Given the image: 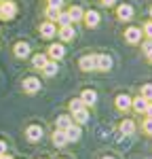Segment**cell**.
<instances>
[{"instance_id":"cell-1","label":"cell","mask_w":152,"mask_h":159,"mask_svg":"<svg viewBox=\"0 0 152 159\" xmlns=\"http://www.w3.org/2000/svg\"><path fill=\"white\" fill-rule=\"evenodd\" d=\"M17 15V4L11 0H2L0 2V19H13Z\"/></svg>"},{"instance_id":"cell-2","label":"cell","mask_w":152,"mask_h":159,"mask_svg":"<svg viewBox=\"0 0 152 159\" xmlns=\"http://www.w3.org/2000/svg\"><path fill=\"white\" fill-rule=\"evenodd\" d=\"M80 68H82L85 72L97 70V55H82V57H80Z\"/></svg>"},{"instance_id":"cell-3","label":"cell","mask_w":152,"mask_h":159,"mask_svg":"<svg viewBox=\"0 0 152 159\" xmlns=\"http://www.w3.org/2000/svg\"><path fill=\"white\" fill-rule=\"evenodd\" d=\"M82 17H85V25L87 28H95L99 24V13L97 11H87V13H82Z\"/></svg>"},{"instance_id":"cell-4","label":"cell","mask_w":152,"mask_h":159,"mask_svg":"<svg viewBox=\"0 0 152 159\" xmlns=\"http://www.w3.org/2000/svg\"><path fill=\"white\" fill-rule=\"evenodd\" d=\"M25 136H27V140L36 142V140L42 138V127H40V125H30V127H27V132H25Z\"/></svg>"},{"instance_id":"cell-5","label":"cell","mask_w":152,"mask_h":159,"mask_svg":"<svg viewBox=\"0 0 152 159\" xmlns=\"http://www.w3.org/2000/svg\"><path fill=\"white\" fill-rule=\"evenodd\" d=\"M125 38L131 45H135V43H139V38H141V30H139V28H127Z\"/></svg>"},{"instance_id":"cell-6","label":"cell","mask_w":152,"mask_h":159,"mask_svg":"<svg viewBox=\"0 0 152 159\" xmlns=\"http://www.w3.org/2000/svg\"><path fill=\"white\" fill-rule=\"evenodd\" d=\"M23 89H25V93H36L38 89H40V83H38V79H34V76L25 79V81H23Z\"/></svg>"},{"instance_id":"cell-7","label":"cell","mask_w":152,"mask_h":159,"mask_svg":"<svg viewBox=\"0 0 152 159\" xmlns=\"http://www.w3.org/2000/svg\"><path fill=\"white\" fill-rule=\"evenodd\" d=\"M110 68H112V57L110 55H97V70L108 72Z\"/></svg>"},{"instance_id":"cell-8","label":"cell","mask_w":152,"mask_h":159,"mask_svg":"<svg viewBox=\"0 0 152 159\" xmlns=\"http://www.w3.org/2000/svg\"><path fill=\"white\" fill-rule=\"evenodd\" d=\"M63 53H65V49H63V45H59V43H55V45H51V47H49V55H51L55 61L61 60Z\"/></svg>"},{"instance_id":"cell-9","label":"cell","mask_w":152,"mask_h":159,"mask_svg":"<svg viewBox=\"0 0 152 159\" xmlns=\"http://www.w3.org/2000/svg\"><path fill=\"white\" fill-rule=\"evenodd\" d=\"M116 15H118V19L127 21V19H131V15H133V9H131L129 4H120V7L116 9Z\"/></svg>"},{"instance_id":"cell-10","label":"cell","mask_w":152,"mask_h":159,"mask_svg":"<svg viewBox=\"0 0 152 159\" xmlns=\"http://www.w3.org/2000/svg\"><path fill=\"white\" fill-rule=\"evenodd\" d=\"M74 28H72V24L70 25H61V30H59V38H61V40H65V43H70V40H72V38H74Z\"/></svg>"},{"instance_id":"cell-11","label":"cell","mask_w":152,"mask_h":159,"mask_svg":"<svg viewBox=\"0 0 152 159\" xmlns=\"http://www.w3.org/2000/svg\"><path fill=\"white\" fill-rule=\"evenodd\" d=\"M80 100L85 102V106H91V104H95V102H97V93H95L93 89H85V91H82V96H80Z\"/></svg>"},{"instance_id":"cell-12","label":"cell","mask_w":152,"mask_h":159,"mask_svg":"<svg viewBox=\"0 0 152 159\" xmlns=\"http://www.w3.org/2000/svg\"><path fill=\"white\" fill-rule=\"evenodd\" d=\"M13 51H15V55H17V57H21V60H23V57L30 55V45H27V43H17Z\"/></svg>"},{"instance_id":"cell-13","label":"cell","mask_w":152,"mask_h":159,"mask_svg":"<svg viewBox=\"0 0 152 159\" xmlns=\"http://www.w3.org/2000/svg\"><path fill=\"white\" fill-rule=\"evenodd\" d=\"M65 132V136H68V140H72V142H76L78 138H80V127L76 125V123H72L68 129H63Z\"/></svg>"},{"instance_id":"cell-14","label":"cell","mask_w":152,"mask_h":159,"mask_svg":"<svg viewBox=\"0 0 152 159\" xmlns=\"http://www.w3.org/2000/svg\"><path fill=\"white\" fill-rule=\"evenodd\" d=\"M40 34H42L44 38L55 36V24H53V21H44V24L40 25Z\"/></svg>"},{"instance_id":"cell-15","label":"cell","mask_w":152,"mask_h":159,"mask_svg":"<svg viewBox=\"0 0 152 159\" xmlns=\"http://www.w3.org/2000/svg\"><path fill=\"white\" fill-rule=\"evenodd\" d=\"M65 142H68V136L63 129H57L55 134H53V144L55 147H65Z\"/></svg>"},{"instance_id":"cell-16","label":"cell","mask_w":152,"mask_h":159,"mask_svg":"<svg viewBox=\"0 0 152 159\" xmlns=\"http://www.w3.org/2000/svg\"><path fill=\"white\" fill-rule=\"evenodd\" d=\"M116 108H118V110H129V108H131V98L125 96V93L118 96V98H116Z\"/></svg>"},{"instance_id":"cell-17","label":"cell","mask_w":152,"mask_h":159,"mask_svg":"<svg viewBox=\"0 0 152 159\" xmlns=\"http://www.w3.org/2000/svg\"><path fill=\"white\" fill-rule=\"evenodd\" d=\"M131 106L137 110V112H146V108H148V100L146 98H137V100L131 102Z\"/></svg>"},{"instance_id":"cell-18","label":"cell","mask_w":152,"mask_h":159,"mask_svg":"<svg viewBox=\"0 0 152 159\" xmlns=\"http://www.w3.org/2000/svg\"><path fill=\"white\" fill-rule=\"evenodd\" d=\"M72 115H74V121H76V123H85V121L89 119L87 108H78V110H74Z\"/></svg>"},{"instance_id":"cell-19","label":"cell","mask_w":152,"mask_h":159,"mask_svg":"<svg viewBox=\"0 0 152 159\" xmlns=\"http://www.w3.org/2000/svg\"><path fill=\"white\" fill-rule=\"evenodd\" d=\"M72 123H74V121H72V119H70L68 115H61V117L57 119V127H59V129H68V127H70Z\"/></svg>"},{"instance_id":"cell-20","label":"cell","mask_w":152,"mask_h":159,"mask_svg":"<svg viewBox=\"0 0 152 159\" xmlns=\"http://www.w3.org/2000/svg\"><path fill=\"white\" fill-rule=\"evenodd\" d=\"M68 15H70L72 21H80V19H82V9H80V7H72Z\"/></svg>"},{"instance_id":"cell-21","label":"cell","mask_w":152,"mask_h":159,"mask_svg":"<svg viewBox=\"0 0 152 159\" xmlns=\"http://www.w3.org/2000/svg\"><path fill=\"white\" fill-rule=\"evenodd\" d=\"M42 72L47 74V76H53V74H57V61H53V64H44V68H42Z\"/></svg>"},{"instance_id":"cell-22","label":"cell","mask_w":152,"mask_h":159,"mask_svg":"<svg viewBox=\"0 0 152 159\" xmlns=\"http://www.w3.org/2000/svg\"><path fill=\"white\" fill-rule=\"evenodd\" d=\"M133 129H135V125H133V121H129V119H127V121H123L120 123V132H123V134H133Z\"/></svg>"},{"instance_id":"cell-23","label":"cell","mask_w":152,"mask_h":159,"mask_svg":"<svg viewBox=\"0 0 152 159\" xmlns=\"http://www.w3.org/2000/svg\"><path fill=\"white\" fill-rule=\"evenodd\" d=\"M44 64H47V57H44V55H40V53L34 55V60H32V66H34V68H40V70H42Z\"/></svg>"},{"instance_id":"cell-24","label":"cell","mask_w":152,"mask_h":159,"mask_svg":"<svg viewBox=\"0 0 152 159\" xmlns=\"http://www.w3.org/2000/svg\"><path fill=\"white\" fill-rule=\"evenodd\" d=\"M55 21H59V25H70V24H72V19H70V15H68V13H59Z\"/></svg>"},{"instance_id":"cell-25","label":"cell","mask_w":152,"mask_h":159,"mask_svg":"<svg viewBox=\"0 0 152 159\" xmlns=\"http://www.w3.org/2000/svg\"><path fill=\"white\" fill-rule=\"evenodd\" d=\"M141 98H146V100H152V85L148 83V85H144L141 87Z\"/></svg>"},{"instance_id":"cell-26","label":"cell","mask_w":152,"mask_h":159,"mask_svg":"<svg viewBox=\"0 0 152 159\" xmlns=\"http://www.w3.org/2000/svg\"><path fill=\"white\" fill-rule=\"evenodd\" d=\"M70 108H72V112L78 110V108H85V102H82V100H72V102H70Z\"/></svg>"},{"instance_id":"cell-27","label":"cell","mask_w":152,"mask_h":159,"mask_svg":"<svg viewBox=\"0 0 152 159\" xmlns=\"http://www.w3.org/2000/svg\"><path fill=\"white\" fill-rule=\"evenodd\" d=\"M47 15L51 17V21H55V19H57V15H59V9H53V7H49V9H47Z\"/></svg>"},{"instance_id":"cell-28","label":"cell","mask_w":152,"mask_h":159,"mask_svg":"<svg viewBox=\"0 0 152 159\" xmlns=\"http://www.w3.org/2000/svg\"><path fill=\"white\" fill-rule=\"evenodd\" d=\"M144 129H146L148 134H152V117L148 119V121H144Z\"/></svg>"},{"instance_id":"cell-29","label":"cell","mask_w":152,"mask_h":159,"mask_svg":"<svg viewBox=\"0 0 152 159\" xmlns=\"http://www.w3.org/2000/svg\"><path fill=\"white\" fill-rule=\"evenodd\" d=\"M61 2H63V0H49V7H53V9H59V7H61Z\"/></svg>"},{"instance_id":"cell-30","label":"cell","mask_w":152,"mask_h":159,"mask_svg":"<svg viewBox=\"0 0 152 159\" xmlns=\"http://www.w3.org/2000/svg\"><path fill=\"white\" fill-rule=\"evenodd\" d=\"M144 32H146V34H148V36L152 38V21H148V24H146V28H144Z\"/></svg>"},{"instance_id":"cell-31","label":"cell","mask_w":152,"mask_h":159,"mask_svg":"<svg viewBox=\"0 0 152 159\" xmlns=\"http://www.w3.org/2000/svg\"><path fill=\"white\" fill-rule=\"evenodd\" d=\"M144 51H146V53H150V51H152V40L144 43Z\"/></svg>"},{"instance_id":"cell-32","label":"cell","mask_w":152,"mask_h":159,"mask_svg":"<svg viewBox=\"0 0 152 159\" xmlns=\"http://www.w3.org/2000/svg\"><path fill=\"white\" fill-rule=\"evenodd\" d=\"M6 153V144H4V140H0V155H4Z\"/></svg>"},{"instance_id":"cell-33","label":"cell","mask_w":152,"mask_h":159,"mask_svg":"<svg viewBox=\"0 0 152 159\" xmlns=\"http://www.w3.org/2000/svg\"><path fill=\"white\" fill-rule=\"evenodd\" d=\"M101 2H103V4H106V7H110V4H114V2H116V0H101Z\"/></svg>"},{"instance_id":"cell-34","label":"cell","mask_w":152,"mask_h":159,"mask_svg":"<svg viewBox=\"0 0 152 159\" xmlns=\"http://www.w3.org/2000/svg\"><path fill=\"white\" fill-rule=\"evenodd\" d=\"M146 112H148V115L152 117V106H148V108H146Z\"/></svg>"},{"instance_id":"cell-35","label":"cell","mask_w":152,"mask_h":159,"mask_svg":"<svg viewBox=\"0 0 152 159\" xmlns=\"http://www.w3.org/2000/svg\"><path fill=\"white\" fill-rule=\"evenodd\" d=\"M0 159H11V157H6V155H0Z\"/></svg>"},{"instance_id":"cell-36","label":"cell","mask_w":152,"mask_h":159,"mask_svg":"<svg viewBox=\"0 0 152 159\" xmlns=\"http://www.w3.org/2000/svg\"><path fill=\"white\" fill-rule=\"evenodd\" d=\"M148 60H150V61H152V51H150V53H148Z\"/></svg>"},{"instance_id":"cell-37","label":"cell","mask_w":152,"mask_h":159,"mask_svg":"<svg viewBox=\"0 0 152 159\" xmlns=\"http://www.w3.org/2000/svg\"><path fill=\"white\" fill-rule=\"evenodd\" d=\"M103 159H114V157H103Z\"/></svg>"},{"instance_id":"cell-38","label":"cell","mask_w":152,"mask_h":159,"mask_svg":"<svg viewBox=\"0 0 152 159\" xmlns=\"http://www.w3.org/2000/svg\"><path fill=\"white\" fill-rule=\"evenodd\" d=\"M150 15H152V11H150Z\"/></svg>"}]
</instances>
